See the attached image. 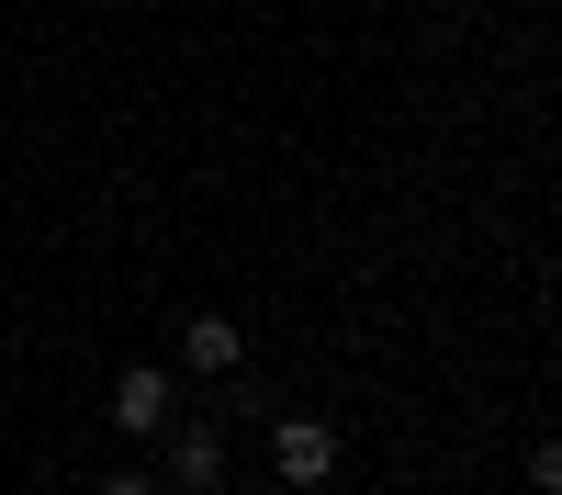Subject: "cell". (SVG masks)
<instances>
[{
  "mask_svg": "<svg viewBox=\"0 0 562 495\" xmlns=\"http://www.w3.org/2000/svg\"><path fill=\"white\" fill-rule=\"evenodd\" d=\"M270 473L315 495L326 473H338V428H326V417H281V428H270Z\"/></svg>",
  "mask_w": 562,
  "mask_h": 495,
  "instance_id": "1",
  "label": "cell"
},
{
  "mask_svg": "<svg viewBox=\"0 0 562 495\" xmlns=\"http://www.w3.org/2000/svg\"><path fill=\"white\" fill-rule=\"evenodd\" d=\"M169 417H180V383L158 372V360H135V372H113V428H124V439H158Z\"/></svg>",
  "mask_w": 562,
  "mask_h": 495,
  "instance_id": "2",
  "label": "cell"
},
{
  "mask_svg": "<svg viewBox=\"0 0 562 495\" xmlns=\"http://www.w3.org/2000/svg\"><path fill=\"white\" fill-rule=\"evenodd\" d=\"M180 372H203V383L248 372V327L237 315H180Z\"/></svg>",
  "mask_w": 562,
  "mask_h": 495,
  "instance_id": "3",
  "label": "cell"
},
{
  "mask_svg": "<svg viewBox=\"0 0 562 495\" xmlns=\"http://www.w3.org/2000/svg\"><path fill=\"white\" fill-rule=\"evenodd\" d=\"M225 484V428L192 417V428H169V495H214Z\"/></svg>",
  "mask_w": 562,
  "mask_h": 495,
  "instance_id": "4",
  "label": "cell"
},
{
  "mask_svg": "<svg viewBox=\"0 0 562 495\" xmlns=\"http://www.w3.org/2000/svg\"><path fill=\"white\" fill-rule=\"evenodd\" d=\"M529 484H540V495H562V439H529Z\"/></svg>",
  "mask_w": 562,
  "mask_h": 495,
  "instance_id": "5",
  "label": "cell"
},
{
  "mask_svg": "<svg viewBox=\"0 0 562 495\" xmlns=\"http://www.w3.org/2000/svg\"><path fill=\"white\" fill-rule=\"evenodd\" d=\"M102 495H169L158 473H102Z\"/></svg>",
  "mask_w": 562,
  "mask_h": 495,
  "instance_id": "6",
  "label": "cell"
}]
</instances>
